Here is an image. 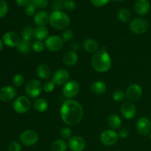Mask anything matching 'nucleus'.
<instances>
[{"label":"nucleus","mask_w":151,"mask_h":151,"mask_svg":"<svg viewBox=\"0 0 151 151\" xmlns=\"http://www.w3.org/2000/svg\"><path fill=\"white\" fill-rule=\"evenodd\" d=\"M30 107V100H29L28 97L24 95H21L16 97L13 103V108L15 111L18 114H21L27 113L29 110Z\"/></svg>","instance_id":"39448f33"},{"label":"nucleus","mask_w":151,"mask_h":151,"mask_svg":"<svg viewBox=\"0 0 151 151\" xmlns=\"http://www.w3.org/2000/svg\"><path fill=\"white\" fill-rule=\"evenodd\" d=\"M55 88V83L52 81H47L43 85V90L47 93H51L52 91H54Z\"/></svg>","instance_id":"4c0bfd02"},{"label":"nucleus","mask_w":151,"mask_h":151,"mask_svg":"<svg viewBox=\"0 0 151 151\" xmlns=\"http://www.w3.org/2000/svg\"><path fill=\"white\" fill-rule=\"evenodd\" d=\"M91 62L94 70L100 73L108 72L111 67V58L104 47L94 53Z\"/></svg>","instance_id":"f03ea898"},{"label":"nucleus","mask_w":151,"mask_h":151,"mask_svg":"<svg viewBox=\"0 0 151 151\" xmlns=\"http://www.w3.org/2000/svg\"><path fill=\"white\" fill-rule=\"evenodd\" d=\"M71 48H72V51H77V50H79L80 48V44L78 41H74V42L72 43L71 44Z\"/></svg>","instance_id":"49530a36"},{"label":"nucleus","mask_w":151,"mask_h":151,"mask_svg":"<svg viewBox=\"0 0 151 151\" xmlns=\"http://www.w3.org/2000/svg\"><path fill=\"white\" fill-rule=\"evenodd\" d=\"M25 93L30 98H37L43 90V85L38 80L32 79L28 81L24 87Z\"/></svg>","instance_id":"20e7f679"},{"label":"nucleus","mask_w":151,"mask_h":151,"mask_svg":"<svg viewBox=\"0 0 151 151\" xmlns=\"http://www.w3.org/2000/svg\"><path fill=\"white\" fill-rule=\"evenodd\" d=\"M2 41L8 47H17L20 43V38L17 33L12 31L5 32L2 36Z\"/></svg>","instance_id":"4468645a"},{"label":"nucleus","mask_w":151,"mask_h":151,"mask_svg":"<svg viewBox=\"0 0 151 151\" xmlns=\"http://www.w3.org/2000/svg\"><path fill=\"white\" fill-rule=\"evenodd\" d=\"M25 14L27 16H34L35 15V12H36V8L32 5L31 4H28L26 7H25Z\"/></svg>","instance_id":"a19ab883"},{"label":"nucleus","mask_w":151,"mask_h":151,"mask_svg":"<svg viewBox=\"0 0 151 151\" xmlns=\"http://www.w3.org/2000/svg\"><path fill=\"white\" fill-rule=\"evenodd\" d=\"M149 28V23L146 19L142 18H136L130 23V29L133 33L141 35L147 32Z\"/></svg>","instance_id":"423d86ee"},{"label":"nucleus","mask_w":151,"mask_h":151,"mask_svg":"<svg viewBox=\"0 0 151 151\" xmlns=\"http://www.w3.org/2000/svg\"><path fill=\"white\" fill-rule=\"evenodd\" d=\"M34 32H35V29L32 26L28 25V26L24 27L22 32V40L30 41L34 38Z\"/></svg>","instance_id":"bb28decb"},{"label":"nucleus","mask_w":151,"mask_h":151,"mask_svg":"<svg viewBox=\"0 0 151 151\" xmlns=\"http://www.w3.org/2000/svg\"><path fill=\"white\" fill-rule=\"evenodd\" d=\"M44 47H45V44L41 41H38V40H36L32 44V49L35 52H41L44 50Z\"/></svg>","instance_id":"f704fd0d"},{"label":"nucleus","mask_w":151,"mask_h":151,"mask_svg":"<svg viewBox=\"0 0 151 151\" xmlns=\"http://www.w3.org/2000/svg\"><path fill=\"white\" fill-rule=\"evenodd\" d=\"M20 141L24 146L30 147L38 141V134L33 130H25L21 134Z\"/></svg>","instance_id":"0eeeda50"},{"label":"nucleus","mask_w":151,"mask_h":151,"mask_svg":"<svg viewBox=\"0 0 151 151\" xmlns=\"http://www.w3.org/2000/svg\"><path fill=\"white\" fill-rule=\"evenodd\" d=\"M69 81V73L64 69H59L54 72L52 81L55 86H64Z\"/></svg>","instance_id":"ddd939ff"},{"label":"nucleus","mask_w":151,"mask_h":151,"mask_svg":"<svg viewBox=\"0 0 151 151\" xmlns=\"http://www.w3.org/2000/svg\"><path fill=\"white\" fill-rule=\"evenodd\" d=\"M3 47H4V43H3L2 40L0 39V52H1V50H2Z\"/></svg>","instance_id":"de8ad7c7"},{"label":"nucleus","mask_w":151,"mask_h":151,"mask_svg":"<svg viewBox=\"0 0 151 151\" xmlns=\"http://www.w3.org/2000/svg\"><path fill=\"white\" fill-rule=\"evenodd\" d=\"M74 32L72 29H66L62 33L61 38L63 41V42H69L73 38Z\"/></svg>","instance_id":"72a5a7b5"},{"label":"nucleus","mask_w":151,"mask_h":151,"mask_svg":"<svg viewBox=\"0 0 151 151\" xmlns=\"http://www.w3.org/2000/svg\"><path fill=\"white\" fill-rule=\"evenodd\" d=\"M150 4L148 0H136L134 10L139 16H145L149 13Z\"/></svg>","instance_id":"a211bd4d"},{"label":"nucleus","mask_w":151,"mask_h":151,"mask_svg":"<svg viewBox=\"0 0 151 151\" xmlns=\"http://www.w3.org/2000/svg\"><path fill=\"white\" fill-rule=\"evenodd\" d=\"M118 135H119V137H121V138L125 139V138H126V137H128V135H129V132H128V131L127 128H122V129L119 130V133H118Z\"/></svg>","instance_id":"c03bdc74"},{"label":"nucleus","mask_w":151,"mask_h":151,"mask_svg":"<svg viewBox=\"0 0 151 151\" xmlns=\"http://www.w3.org/2000/svg\"><path fill=\"white\" fill-rule=\"evenodd\" d=\"M106 88H107L106 84L103 81H97L91 84V91L96 95H100L106 91Z\"/></svg>","instance_id":"5701e85b"},{"label":"nucleus","mask_w":151,"mask_h":151,"mask_svg":"<svg viewBox=\"0 0 151 151\" xmlns=\"http://www.w3.org/2000/svg\"><path fill=\"white\" fill-rule=\"evenodd\" d=\"M33 107L38 112H45L48 109V102L44 98H37L34 100Z\"/></svg>","instance_id":"393cba45"},{"label":"nucleus","mask_w":151,"mask_h":151,"mask_svg":"<svg viewBox=\"0 0 151 151\" xmlns=\"http://www.w3.org/2000/svg\"><path fill=\"white\" fill-rule=\"evenodd\" d=\"M113 99L114 101L116 102H122L126 98V95H125V92H124L122 90H116L113 93Z\"/></svg>","instance_id":"473e14b6"},{"label":"nucleus","mask_w":151,"mask_h":151,"mask_svg":"<svg viewBox=\"0 0 151 151\" xmlns=\"http://www.w3.org/2000/svg\"><path fill=\"white\" fill-rule=\"evenodd\" d=\"M117 17L120 22L127 23L131 19V13L128 9L121 8L117 12Z\"/></svg>","instance_id":"c756f323"},{"label":"nucleus","mask_w":151,"mask_h":151,"mask_svg":"<svg viewBox=\"0 0 151 151\" xmlns=\"http://www.w3.org/2000/svg\"><path fill=\"white\" fill-rule=\"evenodd\" d=\"M68 147L72 151H83L86 147V142L80 136H74L69 139Z\"/></svg>","instance_id":"dca6fc26"},{"label":"nucleus","mask_w":151,"mask_h":151,"mask_svg":"<svg viewBox=\"0 0 151 151\" xmlns=\"http://www.w3.org/2000/svg\"><path fill=\"white\" fill-rule=\"evenodd\" d=\"M24 82V76L21 74H16L13 78V83L16 87H21Z\"/></svg>","instance_id":"c9c22d12"},{"label":"nucleus","mask_w":151,"mask_h":151,"mask_svg":"<svg viewBox=\"0 0 151 151\" xmlns=\"http://www.w3.org/2000/svg\"><path fill=\"white\" fill-rule=\"evenodd\" d=\"M149 136H150V139H151V132L150 133V135H149Z\"/></svg>","instance_id":"8fccbe9b"},{"label":"nucleus","mask_w":151,"mask_h":151,"mask_svg":"<svg viewBox=\"0 0 151 151\" xmlns=\"http://www.w3.org/2000/svg\"><path fill=\"white\" fill-rule=\"evenodd\" d=\"M98 43L93 38H87L84 41L83 44V47L84 50L88 53H95L98 51Z\"/></svg>","instance_id":"4be33fe9"},{"label":"nucleus","mask_w":151,"mask_h":151,"mask_svg":"<svg viewBox=\"0 0 151 151\" xmlns=\"http://www.w3.org/2000/svg\"><path fill=\"white\" fill-rule=\"evenodd\" d=\"M8 151H22V145L18 142H12L8 147Z\"/></svg>","instance_id":"79ce46f5"},{"label":"nucleus","mask_w":151,"mask_h":151,"mask_svg":"<svg viewBox=\"0 0 151 151\" xmlns=\"http://www.w3.org/2000/svg\"><path fill=\"white\" fill-rule=\"evenodd\" d=\"M60 135L64 139H69L72 137V131L68 127H63L60 129Z\"/></svg>","instance_id":"e433bc0d"},{"label":"nucleus","mask_w":151,"mask_h":151,"mask_svg":"<svg viewBox=\"0 0 151 151\" xmlns=\"http://www.w3.org/2000/svg\"><path fill=\"white\" fill-rule=\"evenodd\" d=\"M16 89L12 86H5L0 89V100L2 102H10L16 97Z\"/></svg>","instance_id":"2eb2a0df"},{"label":"nucleus","mask_w":151,"mask_h":151,"mask_svg":"<svg viewBox=\"0 0 151 151\" xmlns=\"http://www.w3.org/2000/svg\"><path fill=\"white\" fill-rule=\"evenodd\" d=\"M61 119L66 125L75 126L80 123L83 116V109L81 103L72 99H67L60 109Z\"/></svg>","instance_id":"f257e3e1"},{"label":"nucleus","mask_w":151,"mask_h":151,"mask_svg":"<svg viewBox=\"0 0 151 151\" xmlns=\"http://www.w3.org/2000/svg\"><path fill=\"white\" fill-rule=\"evenodd\" d=\"M78 60V55L74 51H68L63 55L62 61L66 66H75Z\"/></svg>","instance_id":"412c9836"},{"label":"nucleus","mask_w":151,"mask_h":151,"mask_svg":"<svg viewBox=\"0 0 151 151\" xmlns=\"http://www.w3.org/2000/svg\"><path fill=\"white\" fill-rule=\"evenodd\" d=\"M50 26L55 29L61 30L69 27L70 24V18L64 12L61 10L53 11L50 15Z\"/></svg>","instance_id":"7ed1b4c3"},{"label":"nucleus","mask_w":151,"mask_h":151,"mask_svg":"<svg viewBox=\"0 0 151 151\" xmlns=\"http://www.w3.org/2000/svg\"><path fill=\"white\" fill-rule=\"evenodd\" d=\"M107 123L112 130H116L120 128L122 125V120L116 114H111L108 116Z\"/></svg>","instance_id":"b1692460"},{"label":"nucleus","mask_w":151,"mask_h":151,"mask_svg":"<svg viewBox=\"0 0 151 151\" xmlns=\"http://www.w3.org/2000/svg\"><path fill=\"white\" fill-rule=\"evenodd\" d=\"M119 135L114 130H106L100 134V139L102 144L106 146H111L118 141Z\"/></svg>","instance_id":"9d476101"},{"label":"nucleus","mask_w":151,"mask_h":151,"mask_svg":"<svg viewBox=\"0 0 151 151\" xmlns=\"http://www.w3.org/2000/svg\"><path fill=\"white\" fill-rule=\"evenodd\" d=\"M142 88L139 84L133 83L130 85L125 91L126 98L131 103H134L139 100L142 96Z\"/></svg>","instance_id":"6e6552de"},{"label":"nucleus","mask_w":151,"mask_h":151,"mask_svg":"<svg viewBox=\"0 0 151 151\" xmlns=\"http://www.w3.org/2000/svg\"><path fill=\"white\" fill-rule=\"evenodd\" d=\"M120 112L123 117L126 119H132L137 114V109L135 106L131 102H126L122 105L120 108Z\"/></svg>","instance_id":"f3484780"},{"label":"nucleus","mask_w":151,"mask_h":151,"mask_svg":"<svg viewBox=\"0 0 151 151\" xmlns=\"http://www.w3.org/2000/svg\"><path fill=\"white\" fill-rule=\"evenodd\" d=\"M63 7L68 11H72L76 7V4L74 0H65L63 3Z\"/></svg>","instance_id":"ea45409f"},{"label":"nucleus","mask_w":151,"mask_h":151,"mask_svg":"<svg viewBox=\"0 0 151 151\" xmlns=\"http://www.w3.org/2000/svg\"><path fill=\"white\" fill-rule=\"evenodd\" d=\"M136 128L137 131L140 135L147 136L150 134L151 131V122L148 118L145 116H142L139 118L136 123Z\"/></svg>","instance_id":"f8f14e48"},{"label":"nucleus","mask_w":151,"mask_h":151,"mask_svg":"<svg viewBox=\"0 0 151 151\" xmlns=\"http://www.w3.org/2000/svg\"><path fill=\"white\" fill-rule=\"evenodd\" d=\"M111 0H91V4L97 7H103L110 2Z\"/></svg>","instance_id":"37998d69"},{"label":"nucleus","mask_w":151,"mask_h":151,"mask_svg":"<svg viewBox=\"0 0 151 151\" xmlns=\"http://www.w3.org/2000/svg\"><path fill=\"white\" fill-rule=\"evenodd\" d=\"M63 0H53L51 3L52 9L54 10V11L57 10H61V9L63 7Z\"/></svg>","instance_id":"58836bf2"},{"label":"nucleus","mask_w":151,"mask_h":151,"mask_svg":"<svg viewBox=\"0 0 151 151\" xmlns=\"http://www.w3.org/2000/svg\"><path fill=\"white\" fill-rule=\"evenodd\" d=\"M16 3L19 7H26L30 3V0H16Z\"/></svg>","instance_id":"a18cd8bd"},{"label":"nucleus","mask_w":151,"mask_h":151,"mask_svg":"<svg viewBox=\"0 0 151 151\" xmlns=\"http://www.w3.org/2000/svg\"><path fill=\"white\" fill-rule=\"evenodd\" d=\"M115 1H123V0H115Z\"/></svg>","instance_id":"09e8293b"},{"label":"nucleus","mask_w":151,"mask_h":151,"mask_svg":"<svg viewBox=\"0 0 151 151\" xmlns=\"http://www.w3.org/2000/svg\"><path fill=\"white\" fill-rule=\"evenodd\" d=\"M49 31L45 27H37L34 32V37L38 41H45L48 38Z\"/></svg>","instance_id":"a878e982"},{"label":"nucleus","mask_w":151,"mask_h":151,"mask_svg":"<svg viewBox=\"0 0 151 151\" xmlns=\"http://www.w3.org/2000/svg\"><path fill=\"white\" fill-rule=\"evenodd\" d=\"M67 145L63 139H56L51 145V151H66Z\"/></svg>","instance_id":"c85d7f7f"},{"label":"nucleus","mask_w":151,"mask_h":151,"mask_svg":"<svg viewBox=\"0 0 151 151\" xmlns=\"http://www.w3.org/2000/svg\"><path fill=\"white\" fill-rule=\"evenodd\" d=\"M17 50L22 54H28L30 52L32 49V44H31L30 41H20L19 45L17 46Z\"/></svg>","instance_id":"cd10ccee"},{"label":"nucleus","mask_w":151,"mask_h":151,"mask_svg":"<svg viewBox=\"0 0 151 151\" xmlns=\"http://www.w3.org/2000/svg\"><path fill=\"white\" fill-rule=\"evenodd\" d=\"M36 75L41 80H47L51 76V69L46 63H40L36 67Z\"/></svg>","instance_id":"aec40b11"},{"label":"nucleus","mask_w":151,"mask_h":151,"mask_svg":"<svg viewBox=\"0 0 151 151\" xmlns=\"http://www.w3.org/2000/svg\"><path fill=\"white\" fill-rule=\"evenodd\" d=\"M8 4L4 0H0V18H4L8 13Z\"/></svg>","instance_id":"7c9ffc66"},{"label":"nucleus","mask_w":151,"mask_h":151,"mask_svg":"<svg viewBox=\"0 0 151 151\" xmlns=\"http://www.w3.org/2000/svg\"><path fill=\"white\" fill-rule=\"evenodd\" d=\"M63 44H64V42L62 40L61 37H59L58 35L49 36L44 42L46 48L51 52L60 51L63 48Z\"/></svg>","instance_id":"1a4fd4ad"},{"label":"nucleus","mask_w":151,"mask_h":151,"mask_svg":"<svg viewBox=\"0 0 151 151\" xmlns=\"http://www.w3.org/2000/svg\"><path fill=\"white\" fill-rule=\"evenodd\" d=\"M35 8H44L49 4V0H30V3Z\"/></svg>","instance_id":"2f4dec72"},{"label":"nucleus","mask_w":151,"mask_h":151,"mask_svg":"<svg viewBox=\"0 0 151 151\" xmlns=\"http://www.w3.org/2000/svg\"><path fill=\"white\" fill-rule=\"evenodd\" d=\"M79 84L75 81H69L63 87L62 92L67 99H72L78 95L79 92Z\"/></svg>","instance_id":"9b49d317"},{"label":"nucleus","mask_w":151,"mask_h":151,"mask_svg":"<svg viewBox=\"0 0 151 151\" xmlns=\"http://www.w3.org/2000/svg\"><path fill=\"white\" fill-rule=\"evenodd\" d=\"M33 22L37 27H45L50 22V15L46 10H41L35 13Z\"/></svg>","instance_id":"6ab92c4d"}]
</instances>
